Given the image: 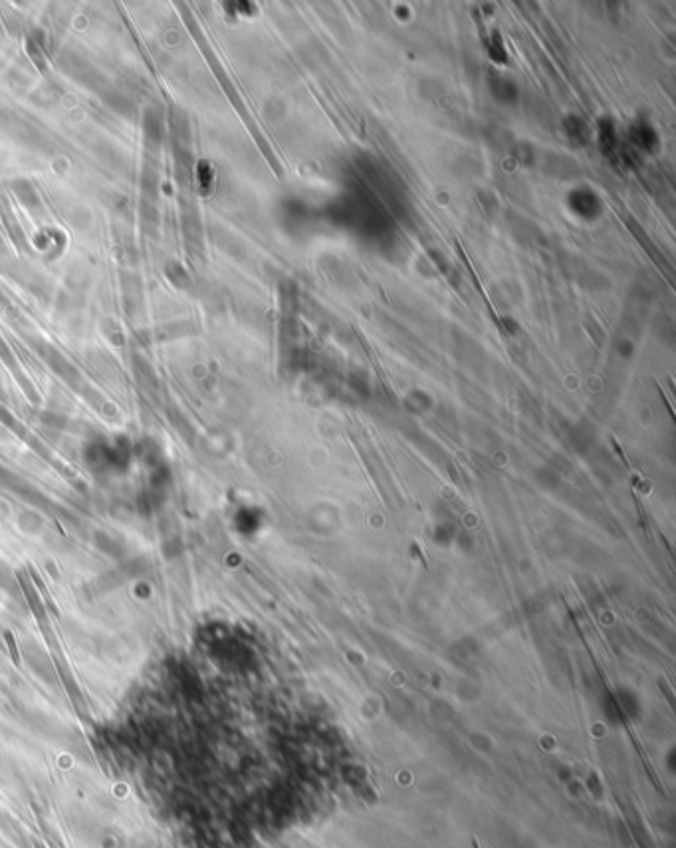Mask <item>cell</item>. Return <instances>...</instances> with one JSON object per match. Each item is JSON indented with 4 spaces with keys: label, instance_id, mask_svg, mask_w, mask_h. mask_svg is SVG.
<instances>
[{
    "label": "cell",
    "instance_id": "2",
    "mask_svg": "<svg viewBox=\"0 0 676 848\" xmlns=\"http://www.w3.org/2000/svg\"><path fill=\"white\" fill-rule=\"evenodd\" d=\"M4 640H6V646H8V652H11L12 664H14V666H20V664H22V658H20L18 642H16V639H14V634H12L11 630H4Z\"/></svg>",
    "mask_w": 676,
    "mask_h": 848
},
{
    "label": "cell",
    "instance_id": "1",
    "mask_svg": "<svg viewBox=\"0 0 676 848\" xmlns=\"http://www.w3.org/2000/svg\"><path fill=\"white\" fill-rule=\"evenodd\" d=\"M28 575H30V579H32V583L36 585V589H38V591H40V595H42V596H44V599H46V603H48V606H50V611H52V613H54L56 617H58V615H60V611H58V606H56L54 599H52V595H50V593H48V589H46V587H44V583H42V579H40V575H38V571H36V569H34V567H32V565H30V563H28Z\"/></svg>",
    "mask_w": 676,
    "mask_h": 848
}]
</instances>
